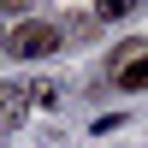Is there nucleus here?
I'll list each match as a JSON object with an SVG mask.
<instances>
[{"label":"nucleus","instance_id":"f257e3e1","mask_svg":"<svg viewBox=\"0 0 148 148\" xmlns=\"http://www.w3.org/2000/svg\"><path fill=\"white\" fill-rule=\"evenodd\" d=\"M59 42H65V30H59V24H47V18H24V24H12V30H6L0 53H12V59H47V53H59Z\"/></svg>","mask_w":148,"mask_h":148},{"label":"nucleus","instance_id":"f03ea898","mask_svg":"<svg viewBox=\"0 0 148 148\" xmlns=\"http://www.w3.org/2000/svg\"><path fill=\"white\" fill-rule=\"evenodd\" d=\"M142 65H148V42H142V36H130V42H119L113 53H107V77L125 83V89H142V83H148Z\"/></svg>","mask_w":148,"mask_h":148},{"label":"nucleus","instance_id":"7ed1b4c3","mask_svg":"<svg viewBox=\"0 0 148 148\" xmlns=\"http://www.w3.org/2000/svg\"><path fill=\"white\" fill-rule=\"evenodd\" d=\"M24 119H30V89L6 77V83H0V136H12Z\"/></svg>","mask_w":148,"mask_h":148},{"label":"nucleus","instance_id":"20e7f679","mask_svg":"<svg viewBox=\"0 0 148 148\" xmlns=\"http://www.w3.org/2000/svg\"><path fill=\"white\" fill-rule=\"evenodd\" d=\"M24 89H30V101H42V107H59V83H24Z\"/></svg>","mask_w":148,"mask_h":148},{"label":"nucleus","instance_id":"39448f33","mask_svg":"<svg viewBox=\"0 0 148 148\" xmlns=\"http://www.w3.org/2000/svg\"><path fill=\"white\" fill-rule=\"evenodd\" d=\"M130 12V0H101V6H95V18H125Z\"/></svg>","mask_w":148,"mask_h":148},{"label":"nucleus","instance_id":"423d86ee","mask_svg":"<svg viewBox=\"0 0 148 148\" xmlns=\"http://www.w3.org/2000/svg\"><path fill=\"white\" fill-rule=\"evenodd\" d=\"M0 42H6V24H0Z\"/></svg>","mask_w":148,"mask_h":148}]
</instances>
